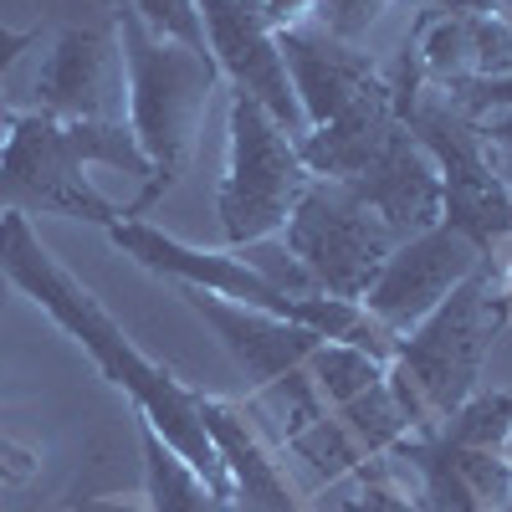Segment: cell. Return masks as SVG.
Segmentation results:
<instances>
[{"instance_id": "1", "label": "cell", "mask_w": 512, "mask_h": 512, "mask_svg": "<svg viewBox=\"0 0 512 512\" xmlns=\"http://www.w3.org/2000/svg\"><path fill=\"white\" fill-rule=\"evenodd\" d=\"M0 277L11 287H21L82 354H93L103 379L134 400L139 420L154 425V431L205 477V487L231 507V482H226L221 451H216V441H210L205 420H200V395L185 379L169 374L164 364H154L134 338L123 333V323L41 246V236L31 231L26 216H0Z\"/></svg>"}, {"instance_id": "2", "label": "cell", "mask_w": 512, "mask_h": 512, "mask_svg": "<svg viewBox=\"0 0 512 512\" xmlns=\"http://www.w3.org/2000/svg\"><path fill=\"white\" fill-rule=\"evenodd\" d=\"M88 164L149 180V159L128 134V123L11 108L6 128H0V216H67L103 231L118 226L123 210L88 180Z\"/></svg>"}, {"instance_id": "3", "label": "cell", "mask_w": 512, "mask_h": 512, "mask_svg": "<svg viewBox=\"0 0 512 512\" xmlns=\"http://www.w3.org/2000/svg\"><path fill=\"white\" fill-rule=\"evenodd\" d=\"M118 47L128 67V134L149 159V180L139 200L123 205V221H144V210L180 185L210 98L221 93V67L210 52L149 31L128 0H118Z\"/></svg>"}, {"instance_id": "4", "label": "cell", "mask_w": 512, "mask_h": 512, "mask_svg": "<svg viewBox=\"0 0 512 512\" xmlns=\"http://www.w3.org/2000/svg\"><path fill=\"white\" fill-rule=\"evenodd\" d=\"M507 318H512V292L502 256H487L431 318L400 338L384 379H390V395L405 415V436L436 431L466 395L482 390L492 338L507 328Z\"/></svg>"}, {"instance_id": "5", "label": "cell", "mask_w": 512, "mask_h": 512, "mask_svg": "<svg viewBox=\"0 0 512 512\" xmlns=\"http://www.w3.org/2000/svg\"><path fill=\"white\" fill-rule=\"evenodd\" d=\"M226 175L216 190V216L226 246L282 236L292 205L303 200L313 169L297 154V139L246 93H231L226 113Z\"/></svg>"}, {"instance_id": "6", "label": "cell", "mask_w": 512, "mask_h": 512, "mask_svg": "<svg viewBox=\"0 0 512 512\" xmlns=\"http://www.w3.org/2000/svg\"><path fill=\"white\" fill-rule=\"evenodd\" d=\"M21 108L88 118V123H128V67L118 47V0H67L62 26L47 41L31 98Z\"/></svg>"}, {"instance_id": "7", "label": "cell", "mask_w": 512, "mask_h": 512, "mask_svg": "<svg viewBox=\"0 0 512 512\" xmlns=\"http://www.w3.org/2000/svg\"><path fill=\"white\" fill-rule=\"evenodd\" d=\"M282 246L308 267L318 292L344 297V303H364V292L374 287L379 267L390 262L400 236L344 180L313 175L282 226Z\"/></svg>"}, {"instance_id": "8", "label": "cell", "mask_w": 512, "mask_h": 512, "mask_svg": "<svg viewBox=\"0 0 512 512\" xmlns=\"http://www.w3.org/2000/svg\"><path fill=\"white\" fill-rule=\"evenodd\" d=\"M482 262H487V256L466 241L461 231H451V226L441 221V226L420 231V236H405V241L390 251V262L379 267V277H374V287L364 292L359 308H364L379 328H390L395 338H405L415 323L431 318Z\"/></svg>"}, {"instance_id": "9", "label": "cell", "mask_w": 512, "mask_h": 512, "mask_svg": "<svg viewBox=\"0 0 512 512\" xmlns=\"http://www.w3.org/2000/svg\"><path fill=\"white\" fill-rule=\"evenodd\" d=\"M195 6H200V26H205V47L221 67V82H231L251 103H262L292 139H303L308 118L297 108L277 31L262 16V6L256 0H195Z\"/></svg>"}, {"instance_id": "10", "label": "cell", "mask_w": 512, "mask_h": 512, "mask_svg": "<svg viewBox=\"0 0 512 512\" xmlns=\"http://www.w3.org/2000/svg\"><path fill=\"white\" fill-rule=\"evenodd\" d=\"M405 472V492L420 512H512V461L507 451L456 446L441 431L400 436L384 456Z\"/></svg>"}, {"instance_id": "11", "label": "cell", "mask_w": 512, "mask_h": 512, "mask_svg": "<svg viewBox=\"0 0 512 512\" xmlns=\"http://www.w3.org/2000/svg\"><path fill=\"white\" fill-rule=\"evenodd\" d=\"M400 57L415 67L425 88L461 93L482 77L512 72V21L502 11H472V16L420 11Z\"/></svg>"}, {"instance_id": "12", "label": "cell", "mask_w": 512, "mask_h": 512, "mask_svg": "<svg viewBox=\"0 0 512 512\" xmlns=\"http://www.w3.org/2000/svg\"><path fill=\"white\" fill-rule=\"evenodd\" d=\"M200 420L221 451L231 512H303V497H297L277 446L262 431V410L221 395H200Z\"/></svg>"}, {"instance_id": "13", "label": "cell", "mask_w": 512, "mask_h": 512, "mask_svg": "<svg viewBox=\"0 0 512 512\" xmlns=\"http://www.w3.org/2000/svg\"><path fill=\"white\" fill-rule=\"evenodd\" d=\"M277 47L292 77L297 108H303L308 128L333 123L338 113H349L354 103H364L374 88H384V72L374 67V57L364 47H349V41L328 36L318 21L277 31Z\"/></svg>"}, {"instance_id": "14", "label": "cell", "mask_w": 512, "mask_h": 512, "mask_svg": "<svg viewBox=\"0 0 512 512\" xmlns=\"http://www.w3.org/2000/svg\"><path fill=\"white\" fill-rule=\"evenodd\" d=\"M344 185H349L400 241L441 226V210H446L441 169H436V159L425 154V144L410 134L405 123L395 128L390 139H384V149L359 169L354 180H344Z\"/></svg>"}, {"instance_id": "15", "label": "cell", "mask_w": 512, "mask_h": 512, "mask_svg": "<svg viewBox=\"0 0 512 512\" xmlns=\"http://www.w3.org/2000/svg\"><path fill=\"white\" fill-rule=\"evenodd\" d=\"M400 123L405 118L395 108V88H390V77H384V88H374L364 103H354L349 113H338L323 128H308V134L297 139V154H303V164L323 180H354Z\"/></svg>"}, {"instance_id": "16", "label": "cell", "mask_w": 512, "mask_h": 512, "mask_svg": "<svg viewBox=\"0 0 512 512\" xmlns=\"http://www.w3.org/2000/svg\"><path fill=\"white\" fill-rule=\"evenodd\" d=\"M139 446H144V492L149 512H231L216 492L205 487V477L169 446L154 425L139 420Z\"/></svg>"}, {"instance_id": "17", "label": "cell", "mask_w": 512, "mask_h": 512, "mask_svg": "<svg viewBox=\"0 0 512 512\" xmlns=\"http://www.w3.org/2000/svg\"><path fill=\"white\" fill-rule=\"evenodd\" d=\"M308 369L318 379L323 400L338 410V405L359 400L364 390H374V384H384V369H390V364L364 354V349H354V344H333V338H323V344L313 349V359H308Z\"/></svg>"}, {"instance_id": "18", "label": "cell", "mask_w": 512, "mask_h": 512, "mask_svg": "<svg viewBox=\"0 0 512 512\" xmlns=\"http://www.w3.org/2000/svg\"><path fill=\"white\" fill-rule=\"evenodd\" d=\"M436 431L456 446H477V451H507L512 436V395L507 390H477L466 395Z\"/></svg>"}, {"instance_id": "19", "label": "cell", "mask_w": 512, "mask_h": 512, "mask_svg": "<svg viewBox=\"0 0 512 512\" xmlns=\"http://www.w3.org/2000/svg\"><path fill=\"white\" fill-rule=\"evenodd\" d=\"M231 251H236L262 282H272V287L287 292V297H313V292H318V282H313L308 267L282 246V236H262V241H246V246H231Z\"/></svg>"}, {"instance_id": "20", "label": "cell", "mask_w": 512, "mask_h": 512, "mask_svg": "<svg viewBox=\"0 0 512 512\" xmlns=\"http://www.w3.org/2000/svg\"><path fill=\"white\" fill-rule=\"evenodd\" d=\"M390 6H395V0H318L313 21H318L328 36L349 41V47H364L369 31L384 21V11H390Z\"/></svg>"}, {"instance_id": "21", "label": "cell", "mask_w": 512, "mask_h": 512, "mask_svg": "<svg viewBox=\"0 0 512 512\" xmlns=\"http://www.w3.org/2000/svg\"><path fill=\"white\" fill-rule=\"evenodd\" d=\"M128 6H134V16H139L149 31H159V36H169V41H185V47H195V52H210L195 0H128Z\"/></svg>"}, {"instance_id": "22", "label": "cell", "mask_w": 512, "mask_h": 512, "mask_svg": "<svg viewBox=\"0 0 512 512\" xmlns=\"http://www.w3.org/2000/svg\"><path fill=\"white\" fill-rule=\"evenodd\" d=\"M349 482H354V492H349L344 512H420V507L410 502V492H405L390 472H374V466H364V472L349 477Z\"/></svg>"}, {"instance_id": "23", "label": "cell", "mask_w": 512, "mask_h": 512, "mask_svg": "<svg viewBox=\"0 0 512 512\" xmlns=\"http://www.w3.org/2000/svg\"><path fill=\"white\" fill-rule=\"evenodd\" d=\"M472 123H477V139H482L492 175L502 185H512V108H477Z\"/></svg>"}, {"instance_id": "24", "label": "cell", "mask_w": 512, "mask_h": 512, "mask_svg": "<svg viewBox=\"0 0 512 512\" xmlns=\"http://www.w3.org/2000/svg\"><path fill=\"white\" fill-rule=\"evenodd\" d=\"M41 41V31H11V26H0V128H6V118H11V72L21 67V57Z\"/></svg>"}, {"instance_id": "25", "label": "cell", "mask_w": 512, "mask_h": 512, "mask_svg": "<svg viewBox=\"0 0 512 512\" xmlns=\"http://www.w3.org/2000/svg\"><path fill=\"white\" fill-rule=\"evenodd\" d=\"M456 108H466V113H477V108H512V72H502V77H482V82H472V88H461V93H446Z\"/></svg>"}, {"instance_id": "26", "label": "cell", "mask_w": 512, "mask_h": 512, "mask_svg": "<svg viewBox=\"0 0 512 512\" xmlns=\"http://www.w3.org/2000/svg\"><path fill=\"white\" fill-rule=\"evenodd\" d=\"M262 6V16L272 21V31H292V26H308L318 0H256Z\"/></svg>"}, {"instance_id": "27", "label": "cell", "mask_w": 512, "mask_h": 512, "mask_svg": "<svg viewBox=\"0 0 512 512\" xmlns=\"http://www.w3.org/2000/svg\"><path fill=\"white\" fill-rule=\"evenodd\" d=\"M31 472H36L31 451H21L16 441H6V436H0V482H26Z\"/></svg>"}, {"instance_id": "28", "label": "cell", "mask_w": 512, "mask_h": 512, "mask_svg": "<svg viewBox=\"0 0 512 512\" xmlns=\"http://www.w3.org/2000/svg\"><path fill=\"white\" fill-rule=\"evenodd\" d=\"M420 11H436V16H472V11H502V0H420Z\"/></svg>"}, {"instance_id": "29", "label": "cell", "mask_w": 512, "mask_h": 512, "mask_svg": "<svg viewBox=\"0 0 512 512\" xmlns=\"http://www.w3.org/2000/svg\"><path fill=\"white\" fill-rule=\"evenodd\" d=\"M502 272H507V287H512V185H507V241H502Z\"/></svg>"}, {"instance_id": "30", "label": "cell", "mask_w": 512, "mask_h": 512, "mask_svg": "<svg viewBox=\"0 0 512 512\" xmlns=\"http://www.w3.org/2000/svg\"><path fill=\"white\" fill-rule=\"evenodd\" d=\"M507 461H512V436H507Z\"/></svg>"}, {"instance_id": "31", "label": "cell", "mask_w": 512, "mask_h": 512, "mask_svg": "<svg viewBox=\"0 0 512 512\" xmlns=\"http://www.w3.org/2000/svg\"><path fill=\"white\" fill-rule=\"evenodd\" d=\"M0 287H6V277H0Z\"/></svg>"}, {"instance_id": "32", "label": "cell", "mask_w": 512, "mask_h": 512, "mask_svg": "<svg viewBox=\"0 0 512 512\" xmlns=\"http://www.w3.org/2000/svg\"><path fill=\"white\" fill-rule=\"evenodd\" d=\"M507 292H512V287H507ZM507 323H512V318H507Z\"/></svg>"}]
</instances>
